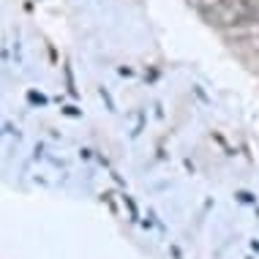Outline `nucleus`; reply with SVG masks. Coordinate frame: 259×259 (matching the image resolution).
<instances>
[{
	"label": "nucleus",
	"mask_w": 259,
	"mask_h": 259,
	"mask_svg": "<svg viewBox=\"0 0 259 259\" xmlns=\"http://www.w3.org/2000/svg\"><path fill=\"white\" fill-rule=\"evenodd\" d=\"M188 6L215 27H240L256 19L251 0H188Z\"/></svg>",
	"instance_id": "nucleus-1"
}]
</instances>
